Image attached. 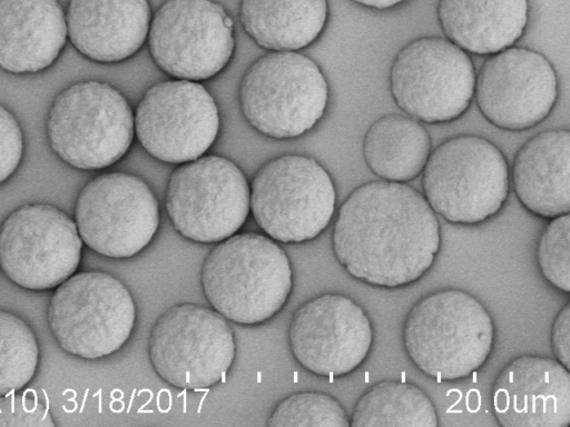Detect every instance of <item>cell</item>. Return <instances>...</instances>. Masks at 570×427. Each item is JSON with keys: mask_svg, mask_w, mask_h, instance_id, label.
Returning <instances> with one entry per match:
<instances>
[{"mask_svg": "<svg viewBox=\"0 0 570 427\" xmlns=\"http://www.w3.org/2000/svg\"><path fill=\"white\" fill-rule=\"evenodd\" d=\"M249 185L233 161L209 155L179 165L165 193L175 230L198 244H217L236 234L249 214Z\"/></svg>", "mask_w": 570, "mask_h": 427, "instance_id": "8fae6325", "label": "cell"}, {"mask_svg": "<svg viewBox=\"0 0 570 427\" xmlns=\"http://www.w3.org/2000/svg\"><path fill=\"white\" fill-rule=\"evenodd\" d=\"M218 107L198 81L173 79L151 86L134 113L140 146L159 161L181 165L213 146L219 131Z\"/></svg>", "mask_w": 570, "mask_h": 427, "instance_id": "9a60e30c", "label": "cell"}, {"mask_svg": "<svg viewBox=\"0 0 570 427\" xmlns=\"http://www.w3.org/2000/svg\"><path fill=\"white\" fill-rule=\"evenodd\" d=\"M475 69L468 52L445 37L405 44L390 69V92L403 113L429 125L448 123L469 109Z\"/></svg>", "mask_w": 570, "mask_h": 427, "instance_id": "9c48e42d", "label": "cell"}, {"mask_svg": "<svg viewBox=\"0 0 570 427\" xmlns=\"http://www.w3.org/2000/svg\"><path fill=\"white\" fill-rule=\"evenodd\" d=\"M492 411L502 427H568L569 369L539 355L512 359L494 380Z\"/></svg>", "mask_w": 570, "mask_h": 427, "instance_id": "ac0fdd59", "label": "cell"}, {"mask_svg": "<svg viewBox=\"0 0 570 427\" xmlns=\"http://www.w3.org/2000/svg\"><path fill=\"white\" fill-rule=\"evenodd\" d=\"M68 39L85 58L116 63L137 53L151 21L148 0H69Z\"/></svg>", "mask_w": 570, "mask_h": 427, "instance_id": "d6986e66", "label": "cell"}, {"mask_svg": "<svg viewBox=\"0 0 570 427\" xmlns=\"http://www.w3.org/2000/svg\"><path fill=\"white\" fill-rule=\"evenodd\" d=\"M60 347L85 359L119 350L129 339L136 306L126 286L110 274H73L56 287L47 312Z\"/></svg>", "mask_w": 570, "mask_h": 427, "instance_id": "ba28073f", "label": "cell"}, {"mask_svg": "<svg viewBox=\"0 0 570 427\" xmlns=\"http://www.w3.org/2000/svg\"><path fill=\"white\" fill-rule=\"evenodd\" d=\"M494 324L482 302L462 289H442L419 299L402 330L404 350L425 376L442 383L465 379L489 359Z\"/></svg>", "mask_w": 570, "mask_h": 427, "instance_id": "7a4b0ae2", "label": "cell"}, {"mask_svg": "<svg viewBox=\"0 0 570 427\" xmlns=\"http://www.w3.org/2000/svg\"><path fill=\"white\" fill-rule=\"evenodd\" d=\"M46 131L52 151L65 163L100 170L128 152L135 136L134 112L111 85L83 80L55 98Z\"/></svg>", "mask_w": 570, "mask_h": 427, "instance_id": "5b68a950", "label": "cell"}, {"mask_svg": "<svg viewBox=\"0 0 570 427\" xmlns=\"http://www.w3.org/2000/svg\"><path fill=\"white\" fill-rule=\"evenodd\" d=\"M267 426L348 427L350 418L334 397L320 391H301L278 403L268 417Z\"/></svg>", "mask_w": 570, "mask_h": 427, "instance_id": "4316f807", "label": "cell"}, {"mask_svg": "<svg viewBox=\"0 0 570 427\" xmlns=\"http://www.w3.org/2000/svg\"><path fill=\"white\" fill-rule=\"evenodd\" d=\"M147 41L154 62L166 75L199 82L230 61L234 22L213 0H167L151 17Z\"/></svg>", "mask_w": 570, "mask_h": 427, "instance_id": "7c38bea8", "label": "cell"}, {"mask_svg": "<svg viewBox=\"0 0 570 427\" xmlns=\"http://www.w3.org/2000/svg\"><path fill=\"white\" fill-rule=\"evenodd\" d=\"M511 182L519 202L532 215L552 219L570 211V131L547 129L517 151Z\"/></svg>", "mask_w": 570, "mask_h": 427, "instance_id": "44dd1931", "label": "cell"}, {"mask_svg": "<svg viewBox=\"0 0 570 427\" xmlns=\"http://www.w3.org/2000/svg\"><path fill=\"white\" fill-rule=\"evenodd\" d=\"M23 155V135L16 117L0 105V183L9 179Z\"/></svg>", "mask_w": 570, "mask_h": 427, "instance_id": "f546056e", "label": "cell"}, {"mask_svg": "<svg viewBox=\"0 0 570 427\" xmlns=\"http://www.w3.org/2000/svg\"><path fill=\"white\" fill-rule=\"evenodd\" d=\"M432 150L431 137L421 121L405 113L376 119L363 139V158L381 180L404 182L421 175Z\"/></svg>", "mask_w": 570, "mask_h": 427, "instance_id": "cb8c5ba5", "label": "cell"}, {"mask_svg": "<svg viewBox=\"0 0 570 427\" xmlns=\"http://www.w3.org/2000/svg\"><path fill=\"white\" fill-rule=\"evenodd\" d=\"M551 349L554 359L563 367H570V301L557 314L551 327Z\"/></svg>", "mask_w": 570, "mask_h": 427, "instance_id": "4dcf8cb0", "label": "cell"}, {"mask_svg": "<svg viewBox=\"0 0 570 427\" xmlns=\"http://www.w3.org/2000/svg\"><path fill=\"white\" fill-rule=\"evenodd\" d=\"M448 40L468 53L491 56L514 46L529 20L528 0H438Z\"/></svg>", "mask_w": 570, "mask_h": 427, "instance_id": "7402d4cb", "label": "cell"}, {"mask_svg": "<svg viewBox=\"0 0 570 427\" xmlns=\"http://www.w3.org/2000/svg\"><path fill=\"white\" fill-rule=\"evenodd\" d=\"M81 250L76 222L51 205H24L0 227V267L24 289L48 290L62 284L76 272Z\"/></svg>", "mask_w": 570, "mask_h": 427, "instance_id": "5bb4252c", "label": "cell"}, {"mask_svg": "<svg viewBox=\"0 0 570 427\" xmlns=\"http://www.w3.org/2000/svg\"><path fill=\"white\" fill-rule=\"evenodd\" d=\"M249 210L273 240H313L330 225L336 205L334 182L314 158L285 155L263 165L249 186Z\"/></svg>", "mask_w": 570, "mask_h": 427, "instance_id": "52a82bcc", "label": "cell"}, {"mask_svg": "<svg viewBox=\"0 0 570 427\" xmlns=\"http://www.w3.org/2000/svg\"><path fill=\"white\" fill-rule=\"evenodd\" d=\"M38 344L18 316L0 310V396L22 389L38 365Z\"/></svg>", "mask_w": 570, "mask_h": 427, "instance_id": "484cf974", "label": "cell"}, {"mask_svg": "<svg viewBox=\"0 0 570 427\" xmlns=\"http://www.w3.org/2000/svg\"><path fill=\"white\" fill-rule=\"evenodd\" d=\"M200 285L212 308L226 320L257 325L284 307L293 274L286 252L275 240L257 232H236L207 254Z\"/></svg>", "mask_w": 570, "mask_h": 427, "instance_id": "3957f363", "label": "cell"}, {"mask_svg": "<svg viewBox=\"0 0 570 427\" xmlns=\"http://www.w3.org/2000/svg\"><path fill=\"white\" fill-rule=\"evenodd\" d=\"M0 426L55 427L47 406L32 390L0 396Z\"/></svg>", "mask_w": 570, "mask_h": 427, "instance_id": "f1b7e54d", "label": "cell"}, {"mask_svg": "<svg viewBox=\"0 0 570 427\" xmlns=\"http://www.w3.org/2000/svg\"><path fill=\"white\" fill-rule=\"evenodd\" d=\"M328 85L317 63L297 51H272L245 71L239 106L247 122L274 139L296 138L322 119Z\"/></svg>", "mask_w": 570, "mask_h": 427, "instance_id": "8992f818", "label": "cell"}, {"mask_svg": "<svg viewBox=\"0 0 570 427\" xmlns=\"http://www.w3.org/2000/svg\"><path fill=\"white\" fill-rule=\"evenodd\" d=\"M159 205L149 186L126 172H106L78 195L75 222L82 242L99 255L131 258L153 240Z\"/></svg>", "mask_w": 570, "mask_h": 427, "instance_id": "4fadbf2b", "label": "cell"}, {"mask_svg": "<svg viewBox=\"0 0 570 427\" xmlns=\"http://www.w3.org/2000/svg\"><path fill=\"white\" fill-rule=\"evenodd\" d=\"M441 247L436 214L404 182L374 180L341 205L332 234L336 260L354 279L396 289L416 282Z\"/></svg>", "mask_w": 570, "mask_h": 427, "instance_id": "6da1fadb", "label": "cell"}, {"mask_svg": "<svg viewBox=\"0 0 570 427\" xmlns=\"http://www.w3.org/2000/svg\"><path fill=\"white\" fill-rule=\"evenodd\" d=\"M421 173L425 200L452 224H482L509 196L508 161L499 147L480 136L460 135L441 142Z\"/></svg>", "mask_w": 570, "mask_h": 427, "instance_id": "277c9868", "label": "cell"}, {"mask_svg": "<svg viewBox=\"0 0 570 427\" xmlns=\"http://www.w3.org/2000/svg\"><path fill=\"white\" fill-rule=\"evenodd\" d=\"M362 7L375 10H386L403 3L405 0H351Z\"/></svg>", "mask_w": 570, "mask_h": 427, "instance_id": "1f68e13d", "label": "cell"}, {"mask_svg": "<svg viewBox=\"0 0 570 427\" xmlns=\"http://www.w3.org/2000/svg\"><path fill=\"white\" fill-rule=\"evenodd\" d=\"M373 340V327L363 307L336 292L302 304L288 328V344L296 361L326 378L356 370L367 358Z\"/></svg>", "mask_w": 570, "mask_h": 427, "instance_id": "2e32d148", "label": "cell"}, {"mask_svg": "<svg viewBox=\"0 0 570 427\" xmlns=\"http://www.w3.org/2000/svg\"><path fill=\"white\" fill-rule=\"evenodd\" d=\"M58 0H0V69L30 75L48 69L67 42Z\"/></svg>", "mask_w": 570, "mask_h": 427, "instance_id": "ffe728a7", "label": "cell"}, {"mask_svg": "<svg viewBox=\"0 0 570 427\" xmlns=\"http://www.w3.org/2000/svg\"><path fill=\"white\" fill-rule=\"evenodd\" d=\"M327 0H240L239 20L246 33L271 51H297L323 32Z\"/></svg>", "mask_w": 570, "mask_h": 427, "instance_id": "603a6c76", "label": "cell"}, {"mask_svg": "<svg viewBox=\"0 0 570 427\" xmlns=\"http://www.w3.org/2000/svg\"><path fill=\"white\" fill-rule=\"evenodd\" d=\"M236 352L234 334L220 314L196 304H178L155 321L148 355L168 385L199 390L224 380Z\"/></svg>", "mask_w": 570, "mask_h": 427, "instance_id": "30bf717a", "label": "cell"}, {"mask_svg": "<svg viewBox=\"0 0 570 427\" xmlns=\"http://www.w3.org/2000/svg\"><path fill=\"white\" fill-rule=\"evenodd\" d=\"M439 425L431 398L420 387L401 380H383L371 386L356 401L350 426Z\"/></svg>", "mask_w": 570, "mask_h": 427, "instance_id": "d4e9b609", "label": "cell"}, {"mask_svg": "<svg viewBox=\"0 0 570 427\" xmlns=\"http://www.w3.org/2000/svg\"><path fill=\"white\" fill-rule=\"evenodd\" d=\"M473 98L491 125L523 131L551 113L558 99V77L542 53L512 46L484 60L475 76Z\"/></svg>", "mask_w": 570, "mask_h": 427, "instance_id": "e0dca14e", "label": "cell"}, {"mask_svg": "<svg viewBox=\"0 0 570 427\" xmlns=\"http://www.w3.org/2000/svg\"><path fill=\"white\" fill-rule=\"evenodd\" d=\"M570 216L550 219L537 246V262L541 275L557 290L570 291Z\"/></svg>", "mask_w": 570, "mask_h": 427, "instance_id": "83f0119b", "label": "cell"}]
</instances>
